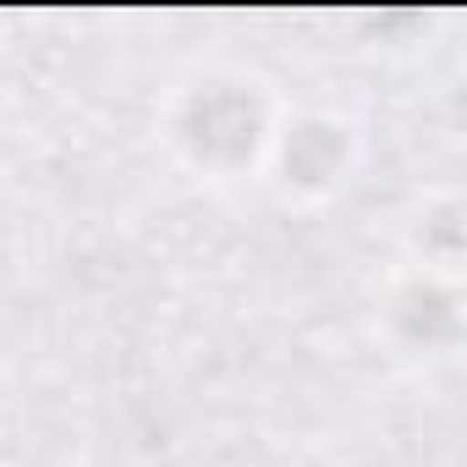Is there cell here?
I'll return each instance as SVG.
<instances>
[{"instance_id": "1", "label": "cell", "mask_w": 467, "mask_h": 467, "mask_svg": "<svg viewBox=\"0 0 467 467\" xmlns=\"http://www.w3.org/2000/svg\"><path fill=\"white\" fill-rule=\"evenodd\" d=\"M292 105L248 67H198L171 94L165 138L198 171V182H248V171H270L275 138Z\"/></svg>"}]
</instances>
